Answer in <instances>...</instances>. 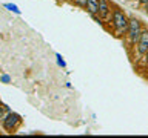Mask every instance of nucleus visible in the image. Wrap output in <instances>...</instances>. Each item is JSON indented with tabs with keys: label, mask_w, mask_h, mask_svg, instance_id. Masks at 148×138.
<instances>
[{
	"label": "nucleus",
	"mask_w": 148,
	"mask_h": 138,
	"mask_svg": "<svg viewBox=\"0 0 148 138\" xmlns=\"http://www.w3.org/2000/svg\"><path fill=\"white\" fill-rule=\"evenodd\" d=\"M12 110L8 108V106H3V104H0V124H2L5 120H6V117L9 114H11Z\"/></svg>",
	"instance_id": "nucleus-7"
},
{
	"label": "nucleus",
	"mask_w": 148,
	"mask_h": 138,
	"mask_svg": "<svg viewBox=\"0 0 148 138\" xmlns=\"http://www.w3.org/2000/svg\"><path fill=\"white\" fill-rule=\"evenodd\" d=\"M139 2H140L142 5H147V3H148V0H139Z\"/></svg>",
	"instance_id": "nucleus-11"
},
{
	"label": "nucleus",
	"mask_w": 148,
	"mask_h": 138,
	"mask_svg": "<svg viewBox=\"0 0 148 138\" xmlns=\"http://www.w3.org/2000/svg\"><path fill=\"white\" fill-rule=\"evenodd\" d=\"M73 2H74V5H77V6L86 9V2H88V0H73Z\"/></svg>",
	"instance_id": "nucleus-8"
},
{
	"label": "nucleus",
	"mask_w": 148,
	"mask_h": 138,
	"mask_svg": "<svg viewBox=\"0 0 148 138\" xmlns=\"http://www.w3.org/2000/svg\"><path fill=\"white\" fill-rule=\"evenodd\" d=\"M86 11L90 16L99 12V0H88L86 2Z\"/></svg>",
	"instance_id": "nucleus-6"
},
{
	"label": "nucleus",
	"mask_w": 148,
	"mask_h": 138,
	"mask_svg": "<svg viewBox=\"0 0 148 138\" xmlns=\"http://www.w3.org/2000/svg\"><path fill=\"white\" fill-rule=\"evenodd\" d=\"M137 51L140 55H145L147 51H148V29H142V34H140V39L137 41Z\"/></svg>",
	"instance_id": "nucleus-5"
},
{
	"label": "nucleus",
	"mask_w": 148,
	"mask_h": 138,
	"mask_svg": "<svg viewBox=\"0 0 148 138\" xmlns=\"http://www.w3.org/2000/svg\"><path fill=\"white\" fill-rule=\"evenodd\" d=\"M128 20L130 18L123 14V11H120L119 8H116L113 14H111V23H113L114 29H116V35L117 37H122L127 34V29H128Z\"/></svg>",
	"instance_id": "nucleus-1"
},
{
	"label": "nucleus",
	"mask_w": 148,
	"mask_h": 138,
	"mask_svg": "<svg viewBox=\"0 0 148 138\" xmlns=\"http://www.w3.org/2000/svg\"><path fill=\"white\" fill-rule=\"evenodd\" d=\"M140 34H142L140 22H139L136 17H131L128 20V29H127V39H128L130 46H136L137 45L139 39H140Z\"/></svg>",
	"instance_id": "nucleus-2"
},
{
	"label": "nucleus",
	"mask_w": 148,
	"mask_h": 138,
	"mask_svg": "<svg viewBox=\"0 0 148 138\" xmlns=\"http://www.w3.org/2000/svg\"><path fill=\"white\" fill-rule=\"evenodd\" d=\"M143 6H145V9H147V12H148V3H147V5H143Z\"/></svg>",
	"instance_id": "nucleus-13"
},
{
	"label": "nucleus",
	"mask_w": 148,
	"mask_h": 138,
	"mask_svg": "<svg viewBox=\"0 0 148 138\" xmlns=\"http://www.w3.org/2000/svg\"><path fill=\"white\" fill-rule=\"evenodd\" d=\"M145 60L148 62V51H147V54H145Z\"/></svg>",
	"instance_id": "nucleus-12"
},
{
	"label": "nucleus",
	"mask_w": 148,
	"mask_h": 138,
	"mask_svg": "<svg viewBox=\"0 0 148 138\" xmlns=\"http://www.w3.org/2000/svg\"><path fill=\"white\" fill-rule=\"evenodd\" d=\"M22 124V117L20 115H17L16 112H11L6 117V120H5V121L2 123V126H3V129L6 132H14V131H17V127L20 126Z\"/></svg>",
	"instance_id": "nucleus-3"
},
{
	"label": "nucleus",
	"mask_w": 148,
	"mask_h": 138,
	"mask_svg": "<svg viewBox=\"0 0 148 138\" xmlns=\"http://www.w3.org/2000/svg\"><path fill=\"white\" fill-rule=\"evenodd\" d=\"M5 6H6V8H9V9H11V11H14V12H20V11H18V9H17V6H14V5H5Z\"/></svg>",
	"instance_id": "nucleus-9"
},
{
	"label": "nucleus",
	"mask_w": 148,
	"mask_h": 138,
	"mask_svg": "<svg viewBox=\"0 0 148 138\" xmlns=\"http://www.w3.org/2000/svg\"><path fill=\"white\" fill-rule=\"evenodd\" d=\"M57 62H59V64H60V66H62V68H65V62H63V60H62V57H60V55H57Z\"/></svg>",
	"instance_id": "nucleus-10"
},
{
	"label": "nucleus",
	"mask_w": 148,
	"mask_h": 138,
	"mask_svg": "<svg viewBox=\"0 0 148 138\" xmlns=\"http://www.w3.org/2000/svg\"><path fill=\"white\" fill-rule=\"evenodd\" d=\"M99 17L102 20H108L111 17V5L108 0H99Z\"/></svg>",
	"instance_id": "nucleus-4"
}]
</instances>
